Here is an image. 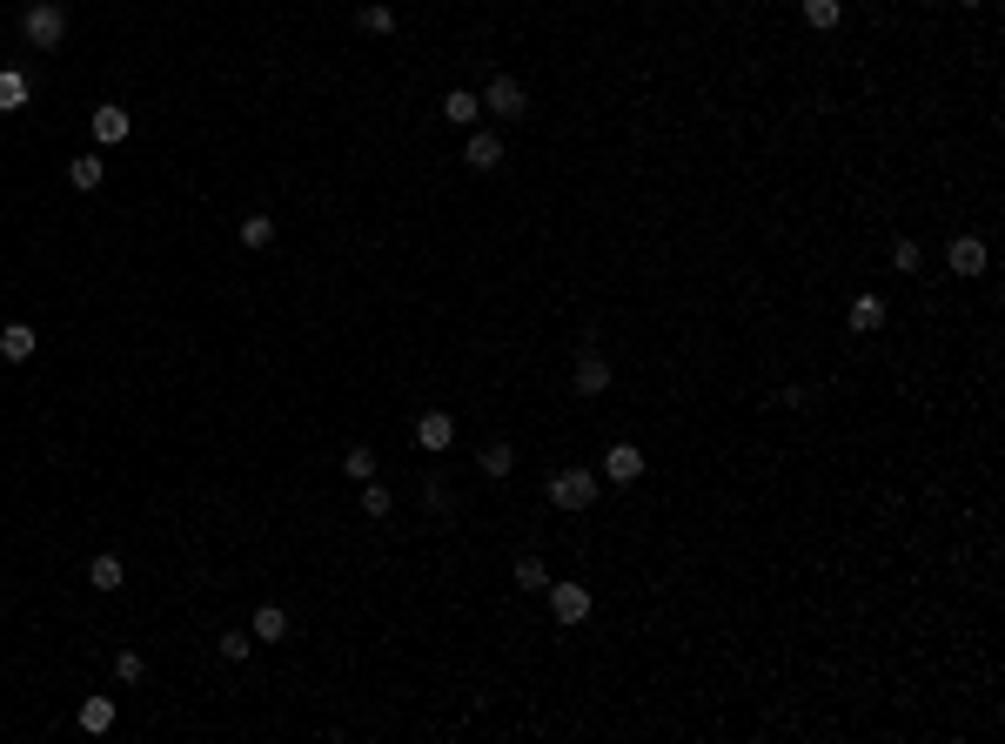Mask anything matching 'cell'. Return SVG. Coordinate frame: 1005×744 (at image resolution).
Returning a JSON list of instances; mask_svg holds the SVG:
<instances>
[{
    "label": "cell",
    "instance_id": "1",
    "mask_svg": "<svg viewBox=\"0 0 1005 744\" xmlns=\"http://www.w3.org/2000/svg\"><path fill=\"white\" fill-rule=\"evenodd\" d=\"M21 34H27L34 47H61V34H67V7H61V0H27Z\"/></svg>",
    "mask_w": 1005,
    "mask_h": 744
},
{
    "label": "cell",
    "instance_id": "2",
    "mask_svg": "<svg viewBox=\"0 0 1005 744\" xmlns=\"http://www.w3.org/2000/svg\"><path fill=\"white\" fill-rule=\"evenodd\" d=\"M550 503H557V510H590V503H597V476L590 470H557L550 476Z\"/></svg>",
    "mask_w": 1005,
    "mask_h": 744
},
{
    "label": "cell",
    "instance_id": "3",
    "mask_svg": "<svg viewBox=\"0 0 1005 744\" xmlns=\"http://www.w3.org/2000/svg\"><path fill=\"white\" fill-rule=\"evenodd\" d=\"M483 108L503 114V121H523V114H530V88H523L516 74H496L490 88H483Z\"/></svg>",
    "mask_w": 1005,
    "mask_h": 744
},
{
    "label": "cell",
    "instance_id": "4",
    "mask_svg": "<svg viewBox=\"0 0 1005 744\" xmlns=\"http://www.w3.org/2000/svg\"><path fill=\"white\" fill-rule=\"evenodd\" d=\"M550 617L557 624H583L590 617V584H550Z\"/></svg>",
    "mask_w": 1005,
    "mask_h": 744
},
{
    "label": "cell",
    "instance_id": "5",
    "mask_svg": "<svg viewBox=\"0 0 1005 744\" xmlns=\"http://www.w3.org/2000/svg\"><path fill=\"white\" fill-rule=\"evenodd\" d=\"M88 128H94V141H101V148H114V141H128V135H134V114L108 101V108H94V114H88Z\"/></svg>",
    "mask_w": 1005,
    "mask_h": 744
},
{
    "label": "cell",
    "instance_id": "6",
    "mask_svg": "<svg viewBox=\"0 0 1005 744\" xmlns=\"http://www.w3.org/2000/svg\"><path fill=\"white\" fill-rule=\"evenodd\" d=\"M463 161L476 168V175H490V168H503V135H490V128H469V148Z\"/></svg>",
    "mask_w": 1005,
    "mask_h": 744
},
{
    "label": "cell",
    "instance_id": "7",
    "mask_svg": "<svg viewBox=\"0 0 1005 744\" xmlns=\"http://www.w3.org/2000/svg\"><path fill=\"white\" fill-rule=\"evenodd\" d=\"M416 443H423L429 456L449 450V443H456V416H443V409H423V416H416Z\"/></svg>",
    "mask_w": 1005,
    "mask_h": 744
},
{
    "label": "cell",
    "instance_id": "8",
    "mask_svg": "<svg viewBox=\"0 0 1005 744\" xmlns=\"http://www.w3.org/2000/svg\"><path fill=\"white\" fill-rule=\"evenodd\" d=\"M945 262H952V275H985V242L979 235H952V248H945Z\"/></svg>",
    "mask_w": 1005,
    "mask_h": 744
},
{
    "label": "cell",
    "instance_id": "9",
    "mask_svg": "<svg viewBox=\"0 0 1005 744\" xmlns=\"http://www.w3.org/2000/svg\"><path fill=\"white\" fill-rule=\"evenodd\" d=\"M443 121L476 128V121H483V94H476V88H449V94H443Z\"/></svg>",
    "mask_w": 1005,
    "mask_h": 744
},
{
    "label": "cell",
    "instance_id": "10",
    "mask_svg": "<svg viewBox=\"0 0 1005 744\" xmlns=\"http://www.w3.org/2000/svg\"><path fill=\"white\" fill-rule=\"evenodd\" d=\"M248 637H255V644H282V637H289V610H282V604H262L255 617H248Z\"/></svg>",
    "mask_w": 1005,
    "mask_h": 744
},
{
    "label": "cell",
    "instance_id": "11",
    "mask_svg": "<svg viewBox=\"0 0 1005 744\" xmlns=\"http://www.w3.org/2000/svg\"><path fill=\"white\" fill-rule=\"evenodd\" d=\"M603 476H610V483H637V476H644V450H637V443H617V450L603 456Z\"/></svg>",
    "mask_w": 1005,
    "mask_h": 744
},
{
    "label": "cell",
    "instance_id": "12",
    "mask_svg": "<svg viewBox=\"0 0 1005 744\" xmlns=\"http://www.w3.org/2000/svg\"><path fill=\"white\" fill-rule=\"evenodd\" d=\"M570 389H577V396H603V389H610V362H603V356H577Z\"/></svg>",
    "mask_w": 1005,
    "mask_h": 744
},
{
    "label": "cell",
    "instance_id": "13",
    "mask_svg": "<svg viewBox=\"0 0 1005 744\" xmlns=\"http://www.w3.org/2000/svg\"><path fill=\"white\" fill-rule=\"evenodd\" d=\"M851 329L858 336H871V329H885V295H851Z\"/></svg>",
    "mask_w": 1005,
    "mask_h": 744
},
{
    "label": "cell",
    "instance_id": "14",
    "mask_svg": "<svg viewBox=\"0 0 1005 744\" xmlns=\"http://www.w3.org/2000/svg\"><path fill=\"white\" fill-rule=\"evenodd\" d=\"M0 356L27 362V356H34V329H27V322H0Z\"/></svg>",
    "mask_w": 1005,
    "mask_h": 744
},
{
    "label": "cell",
    "instance_id": "15",
    "mask_svg": "<svg viewBox=\"0 0 1005 744\" xmlns=\"http://www.w3.org/2000/svg\"><path fill=\"white\" fill-rule=\"evenodd\" d=\"M81 731H88V738L114 731V698H81Z\"/></svg>",
    "mask_w": 1005,
    "mask_h": 744
},
{
    "label": "cell",
    "instance_id": "16",
    "mask_svg": "<svg viewBox=\"0 0 1005 744\" xmlns=\"http://www.w3.org/2000/svg\"><path fill=\"white\" fill-rule=\"evenodd\" d=\"M121 577H128V570H121V557H114V550H101V557L88 564V584H94V590H121Z\"/></svg>",
    "mask_w": 1005,
    "mask_h": 744
},
{
    "label": "cell",
    "instance_id": "17",
    "mask_svg": "<svg viewBox=\"0 0 1005 744\" xmlns=\"http://www.w3.org/2000/svg\"><path fill=\"white\" fill-rule=\"evenodd\" d=\"M101 175H108V161H101V155H74V161H67V181H74V188H101Z\"/></svg>",
    "mask_w": 1005,
    "mask_h": 744
},
{
    "label": "cell",
    "instance_id": "18",
    "mask_svg": "<svg viewBox=\"0 0 1005 744\" xmlns=\"http://www.w3.org/2000/svg\"><path fill=\"white\" fill-rule=\"evenodd\" d=\"M27 108V74L21 68H0V114Z\"/></svg>",
    "mask_w": 1005,
    "mask_h": 744
},
{
    "label": "cell",
    "instance_id": "19",
    "mask_svg": "<svg viewBox=\"0 0 1005 744\" xmlns=\"http://www.w3.org/2000/svg\"><path fill=\"white\" fill-rule=\"evenodd\" d=\"M838 14H845L838 0H804V27H818V34H831V27H838Z\"/></svg>",
    "mask_w": 1005,
    "mask_h": 744
},
{
    "label": "cell",
    "instance_id": "20",
    "mask_svg": "<svg viewBox=\"0 0 1005 744\" xmlns=\"http://www.w3.org/2000/svg\"><path fill=\"white\" fill-rule=\"evenodd\" d=\"M356 21H362V34H396V7H382V0H369V7H362Z\"/></svg>",
    "mask_w": 1005,
    "mask_h": 744
},
{
    "label": "cell",
    "instance_id": "21",
    "mask_svg": "<svg viewBox=\"0 0 1005 744\" xmlns=\"http://www.w3.org/2000/svg\"><path fill=\"white\" fill-rule=\"evenodd\" d=\"M342 470L356 476V483H369V476H376V450H369V443H349V456H342Z\"/></svg>",
    "mask_w": 1005,
    "mask_h": 744
},
{
    "label": "cell",
    "instance_id": "22",
    "mask_svg": "<svg viewBox=\"0 0 1005 744\" xmlns=\"http://www.w3.org/2000/svg\"><path fill=\"white\" fill-rule=\"evenodd\" d=\"M516 584H523V590H550V570H543V557H516Z\"/></svg>",
    "mask_w": 1005,
    "mask_h": 744
},
{
    "label": "cell",
    "instance_id": "23",
    "mask_svg": "<svg viewBox=\"0 0 1005 744\" xmlns=\"http://www.w3.org/2000/svg\"><path fill=\"white\" fill-rule=\"evenodd\" d=\"M215 651H222L228 664H242V657L255 651V637H248V631H222V637H215Z\"/></svg>",
    "mask_w": 1005,
    "mask_h": 744
},
{
    "label": "cell",
    "instance_id": "24",
    "mask_svg": "<svg viewBox=\"0 0 1005 744\" xmlns=\"http://www.w3.org/2000/svg\"><path fill=\"white\" fill-rule=\"evenodd\" d=\"M389 503H396V496H389V483H376V476H369V483H362V510H369V517H389Z\"/></svg>",
    "mask_w": 1005,
    "mask_h": 744
},
{
    "label": "cell",
    "instance_id": "25",
    "mask_svg": "<svg viewBox=\"0 0 1005 744\" xmlns=\"http://www.w3.org/2000/svg\"><path fill=\"white\" fill-rule=\"evenodd\" d=\"M242 242L248 248H268V242H275V222H268V215H242Z\"/></svg>",
    "mask_w": 1005,
    "mask_h": 744
},
{
    "label": "cell",
    "instance_id": "26",
    "mask_svg": "<svg viewBox=\"0 0 1005 744\" xmlns=\"http://www.w3.org/2000/svg\"><path fill=\"white\" fill-rule=\"evenodd\" d=\"M516 470V450H510V443H490V450H483V476H510Z\"/></svg>",
    "mask_w": 1005,
    "mask_h": 744
},
{
    "label": "cell",
    "instance_id": "27",
    "mask_svg": "<svg viewBox=\"0 0 1005 744\" xmlns=\"http://www.w3.org/2000/svg\"><path fill=\"white\" fill-rule=\"evenodd\" d=\"M918 262H925V255H918V242H892V269H898V275H918Z\"/></svg>",
    "mask_w": 1005,
    "mask_h": 744
},
{
    "label": "cell",
    "instance_id": "28",
    "mask_svg": "<svg viewBox=\"0 0 1005 744\" xmlns=\"http://www.w3.org/2000/svg\"><path fill=\"white\" fill-rule=\"evenodd\" d=\"M114 677H121V684H141V677H148V664H141L134 651H121V657H114Z\"/></svg>",
    "mask_w": 1005,
    "mask_h": 744
},
{
    "label": "cell",
    "instance_id": "29",
    "mask_svg": "<svg viewBox=\"0 0 1005 744\" xmlns=\"http://www.w3.org/2000/svg\"><path fill=\"white\" fill-rule=\"evenodd\" d=\"M959 7H985V0H959Z\"/></svg>",
    "mask_w": 1005,
    "mask_h": 744
}]
</instances>
